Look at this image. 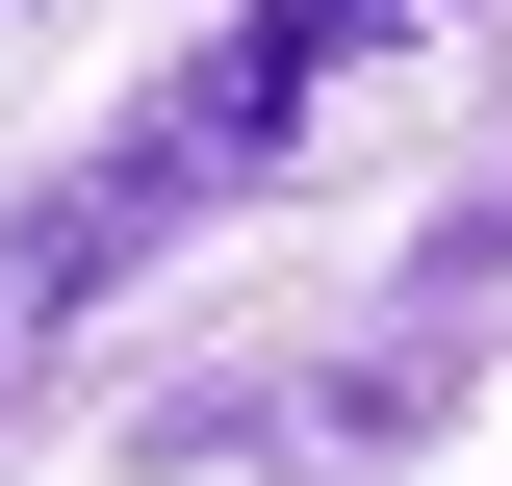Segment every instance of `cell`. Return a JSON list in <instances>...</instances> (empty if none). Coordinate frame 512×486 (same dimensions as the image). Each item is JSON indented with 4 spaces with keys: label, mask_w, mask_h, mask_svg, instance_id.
<instances>
[{
    "label": "cell",
    "mask_w": 512,
    "mask_h": 486,
    "mask_svg": "<svg viewBox=\"0 0 512 486\" xmlns=\"http://www.w3.org/2000/svg\"><path fill=\"white\" fill-rule=\"evenodd\" d=\"M333 52H359V0H231V26H205L180 77H154V128H128V154H154V180H256V154H282V128L333 103Z\"/></svg>",
    "instance_id": "cell-1"
},
{
    "label": "cell",
    "mask_w": 512,
    "mask_h": 486,
    "mask_svg": "<svg viewBox=\"0 0 512 486\" xmlns=\"http://www.w3.org/2000/svg\"><path fill=\"white\" fill-rule=\"evenodd\" d=\"M154 231H180V180H154V154H103V180H52V205H26V231H0V384L52 359V333H77V307H103Z\"/></svg>",
    "instance_id": "cell-2"
}]
</instances>
